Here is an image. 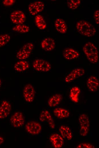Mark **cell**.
Returning a JSON list of instances; mask_svg holds the SVG:
<instances>
[{"instance_id": "cell-1", "label": "cell", "mask_w": 99, "mask_h": 148, "mask_svg": "<svg viewBox=\"0 0 99 148\" xmlns=\"http://www.w3.org/2000/svg\"><path fill=\"white\" fill-rule=\"evenodd\" d=\"M76 28L79 32L82 35L90 37L94 36L96 32L94 26L85 20L79 21L76 24Z\"/></svg>"}, {"instance_id": "cell-2", "label": "cell", "mask_w": 99, "mask_h": 148, "mask_svg": "<svg viewBox=\"0 0 99 148\" xmlns=\"http://www.w3.org/2000/svg\"><path fill=\"white\" fill-rule=\"evenodd\" d=\"M83 50L87 59L91 63H96L98 62V51L94 44L90 42H87L84 46Z\"/></svg>"}, {"instance_id": "cell-3", "label": "cell", "mask_w": 99, "mask_h": 148, "mask_svg": "<svg viewBox=\"0 0 99 148\" xmlns=\"http://www.w3.org/2000/svg\"><path fill=\"white\" fill-rule=\"evenodd\" d=\"M32 66L35 70L40 72H48L51 69L50 64L47 61L42 59H35L33 62Z\"/></svg>"}, {"instance_id": "cell-4", "label": "cell", "mask_w": 99, "mask_h": 148, "mask_svg": "<svg viewBox=\"0 0 99 148\" xmlns=\"http://www.w3.org/2000/svg\"><path fill=\"white\" fill-rule=\"evenodd\" d=\"M34 48V45L29 43L24 45L18 51L16 54V57L20 60L27 59L31 53Z\"/></svg>"}, {"instance_id": "cell-5", "label": "cell", "mask_w": 99, "mask_h": 148, "mask_svg": "<svg viewBox=\"0 0 99 148\" xmlns=\"http://www.w3.org/2000/svg\"><path fill=\"white\" fill-rule=\"evenodd\" d=\"M10 122L14 128H18L22 126L24 124L25 120L22 113L20 112H15L11 117Z\"/></svg>"}, {"instance_id": "cell-6", "label": "cell", "mask_w": 99, "mask_h": 148, "mask_svg": "<svg viewBox=\"0 0 99 148\" xmlns=\"http://www.w3.org/2000/svg\"><path fill=\"white\" fill-rule=\"evenodd\" d=\"M25 129L29 133L32 135H37L42 131L40 124L36 122L32 121L28 122L25 125Z\"/></svg>"}, {"instance_id": "cell-7", "label": "cell", "mask_w": 99, "mask_h": 148, "mask_svg": "<svg viewBox=\"0 0 99 148\" xmlns=\"http://www.w3.org/2000/svg\"><path fill=\"white\" fill-rule=\"evenodd\" d=\"M23 95L26 102L30 103L33 101L35 96V90L32 85L27 84L25 86L23 89Z\"/></svg>"}, {"instance_id": "cell-8", "label": "cell", "mask_w": 99, "mask_h": 148, "mask_svg": "<svg viewBox=\"0 0 99 148\" xmlns=\"http://www.w3.org/2000/svg\"><path fill=\"white\" fill-rule=\"evenodd\" d=\"M85 71L84 69L77 68L74 69L65 77V81L66 83H69L84 75Z\"/></svg>"}, {"instance_id": "cell-9", "label": "cell", "mask_w": 99, "mask_h": 148, "mask_svg": "<svg viewBox=\"0 0 99 148\" xmlns=\"http://www.w3.org/2000/svg\"><path fill=\"white\" fill-rule=\"evenodd\" d=\"M10 19L12 22L17 24H22L25 20L24 14L20 10H16L12 12L10 15Z\"/></svg>"}, {"instance_id": "cell-10", "label": "cell", "mask_w": 99, "mask_h": 148, "mask_svg": "<svg viewBox=\"0 0 99 148\" xmlns=\"http://www.w3.org/2000/svg\"><path fill=\"white\" fill-rule=\"evenodd\" d=\"M44 5L40 1H35L30 3L28 5V11L30 14L34 15L42 11L44 9Z\"/></svg>"}, {"instance_id": "cell-11", "label": "cell", "mask_w": 99, "mask_h": 148, "mask_svg": "<svg viewBox=\"0 0 99 148\" xmlns=\"http://www.w3.org/2000/svg\"><path fill=\"white\" fill-rule=\"evenodd\" d=\"M39 120L42 122H46L52 129L55 128L54 121L50 112L47 110L42 111L39 117Z\"/></svg>"}, {"instance_id": "cell-12", "label": "cell", "mask_w": 99, "mask_h": 148, "mask_svg": "<svg viewBox=\"0 0 99 148\" xmlns=\"http://www.w3.org/2000/svg\"><path fill=\"white\" fill-rule=\"evenodd\" d=\"M11 107L10 103L8 101L4 100L0 106V119H4L9 115Z\"/></svg>"}, {"instance_id": "cell-13", "label": "cell", "mask_w": 99, "mask_h": 148, "mask_svg": "<svg viewBox=\"0 0 99 148\" xmlns=\"http://www.w3.org/2000/svg\"><path fill=\"white\" fill-rule=\"evenodd\" d=\"M50 140L53 146L55 148H61L63 145V138L58 133L52 134L50 137Z\"/></svg>"}, {"instance_id": "cell-14", "label": "cell", "mask_w": 99, "mask_h": 148, "mask_svg": "<svg viewBox=\"0 0 99 148\" xmlns=\"http://www.w3.org/2000/svg\"><path fill=\"white\" fill-rule=\"evenodd\" d=\"M86 85L89 91L92 92H95L97 90L99 87L98 79L95 76H91L88 79Z\"/></svg>"}, {"instance_id": "cell-15", "label": "cell", "mask_w": 99, "mask_h": 148, "mask_svg": "<svg viewBox=\"0 0 99 148\" xmlns=\"http://www.w3.org/2000/svg\"><path fill=\"white\" fill-rule=\"evenodd\" d=\"M41 46L42 48L46 51H52L55 48V41L53 39L51 38H46L42 41Z\"/></svg>"}, {"instance_id": "cell-16", "label": "cell", "mask_w": 99, "mask_h": 148, "mask_svg": "<svg viewBox=\"0 0 99 148\" xmlns=\"http://www.w3.org/2000/svg\"><path fill=\"white\" fill-rule=\"evenodd\" d=\"M63 55L65 59L71 60L77 58L79 56V52L72 48H67L63 51Z\"/></svg>"}, {"instance_id": "cell-17", "label": "cell", "mask_w": 99, "mask_h": 148, "mask_svg": "<svg viewBox=\"0 0 99 148\" xmlns=\"http://www.w3.org/2000/svg\"><path fill=\"white\" fill-rule=\"evenodd\" d=\"M79 121L81 129L89 130L90 121L88 116L86 114H82L79 116Z\"/></svg>"}, {"instance_id": "cell-18", "label": "cell", "mask_w": 99, "mask_h": 148, "mask_svg": "<svg viewBox=\"0 0 99 148\" xmlns=\"http://www.w3.org/2000/svg\"><path fill=\"white\" fill-rule=\"evenodd\" d=\"M55 25L56 30L62 34L65 33L67 30V27L65 21L63 19L57 18L55 20Z\"/></svg>"}, {"instance_id": "cell-19", "label": "cell", "mask_w": 99, "mask_h": 148, "mask_svg": "<svg viewBox=\"0 0 99 148\" xmlns=\"http://www.w3.org/2000/svg\"><path fill=\"white\" fill-rule=\"evenodd\" d=\"M59 131L63 138L70 140L72 139L73 135L70 128L67 126H61L59 129Z\"/></svg>"}, {"instance_id": "cell-20", "label": "cell", "mask_w": 99, "mask_h": 148, "mask_svg": "<svg viewBox=\"0 0 99 148\" xmlns=\"http://www.w3.org/2000/svg\"><path fill=\"white\" fill-rule=\"evenodd\" d=\"M54 115L57 118L64 119L68 118L70 115V112L68 110L61 108L55 109L53 111Z\"/></svg>"}, {"instance_id": "cell-21", "label": "cell", "mask_w": 99, "mask_h": 148, "mask_svg": "<svg viewBox=\"0 0 99 148\" xmlns=\"http://www.w3.org/2000/svg\"><path fill=\"white\" fill-rule=\"evenodd\" d=\"M62 99V95L59 94H55L50 97L48 101V104L51 107H55L59 105Z\"/></svg>"}, {"instance_id": "cell-22", "label": "cell", "mask_w": 99, "mask_h": 148, "mask_svg": "<svg viewBox=\"0 0 99 148\" xmlns=\"http://www.w3.org/2000/svg\"><path fill=\"white\" fill-rule=\"evenodd\" d=\"M80 92L81 90L78 87L74 86L72 87L69 93V97L71 100L75 103L78 102Z\"/></svg>"}, {"instance_id": "cell-23", "label": "cell", "mask_w": 99, "mask_h": 148, "mask_svg": "<svg viewBox=\"0 0 99 148\" xmlns=\"http://www.w3.org/2000/svg\"><path fill=\"white\" fill-rule=\"evenodd\" d=\"M29 67V64L28 62L24 60H21L16 62L14 66L15 69L19 72L24 71Z\"/></svg>"}, {"instance_id": "cell-24", "label": "cell", "mask_w": 99, "mask_h": 148, "mask_svg": "<svg viewBox=\"0 0 99 148\" xmlns=\"http://www.w3.org/2000/svg\"><path fill=\"white\" fill-rule=\"evenodd\" d=\"M35 21L37 27L40 29L44 30L47 26L46 22L41 15H37L35 17Z\"/></svg>"}, {"instance_id": "cell-25", "label": "cell", "mask_w": 99, "mask_h": 148, "mask_svg": "<svg viewBox=\"0 0 99 148\" xmlns=\"http://www.w3.org/2000/svg\"><path fill=\"white\" fill-rule=\"evenodd\" d=\"M14 31L20 33H25L28 32L29 27L23 24H17L13 28Z\"/></svg>"}, {"instance_id": "cell-26", "label": "cell", "mask_w": 99, "mask_h": 148, "mask_svg": "<svg viewBox=\"0 0 99 148\" xmlns=\"http://www.w3.org/2000/svg\"><path fill=\"white\" fill-rule=\"evenodd\" d=\"M81 3L80 0H69L67 1V6L69 9L75 10L77 8Z\"/></svg>"}, {"instance_id": "cell-27", "label": "cell", "mask_w": 99, "mask_h": 148, "mask_svg": "<svg viewBox=\"0 0 99 148\" xmlns=\"http://www.w3.org/2000/svg\"><path fill=\"white\" fill-rule=\"evenodd\" d=\"M11 37L8 34L0 35V48L7 44L9 41Z\"/></svg>"}, {"instance_id": "cell-28", "label": "cell", "mask_w": 99, "mask_h": 148, "mask_svg": "<svg viewBox=\"0 0 99 148\" xmlns=\"http://www.w3.org/2000/svg\"><path fill=\"white\" fill-rule=\"evenodd\" d=\"M77 148H94L95 147L92 145L87 143H82L79 144Z\"/></svg>"}, {"instance_id": "cell-29", "label": "cell", "mask_w": 99, "mask_h": 148, "mask_svg": "<svg viewBox=\"0 0 99 148\" xmlns=\"http://www.w3.org/2000/svg\"><path fill=\"white\" fill-rule=\"evenodd\" d=\"M15 1V0H5L3 1V3L5 6H9L13 4Z\"/></svg>"}, {"instance_id": "cell-30", "label": "cell", "mask_w": 99, "mask_h": 148, "mask_svg": "<svg viewBox=\"0 0 99 148\" xmlns=\"http://www.w3.org/2000/svg\"><path fill=\"white\" fill-rule=\"evenodd\" d=\"M94 17L96 23L97 24H99V11L96 10L94 12Z\"/></svg>"}, {"instance_id": "cell-31", "label": "cell", "mask_w": 99, "mask_h": 148, "mask_svg": "<svg viewBox=\"0 0 99 148\" xmlns=\"http://www.w3.org/2000/svg\"><path fill=\"white\" fill-rule=\"evenodd\" d=\"M4 141L3 138L2 137H0V145L3 143Z\"/></svg>"}, {"instance_id": "cell-32", "label": "cell", "mask_w": 99, "mask_h": 148, "mask_svg": "<svg viewBox=\"0 0 99 148\" xmlns=\"http://www.w3.org/2000/svg\"><path fill=\"white\" fill-rule=\"evenodd\" d=\"M1 79H0V88L1 87Z\"/></svg>"}]
</instances>
